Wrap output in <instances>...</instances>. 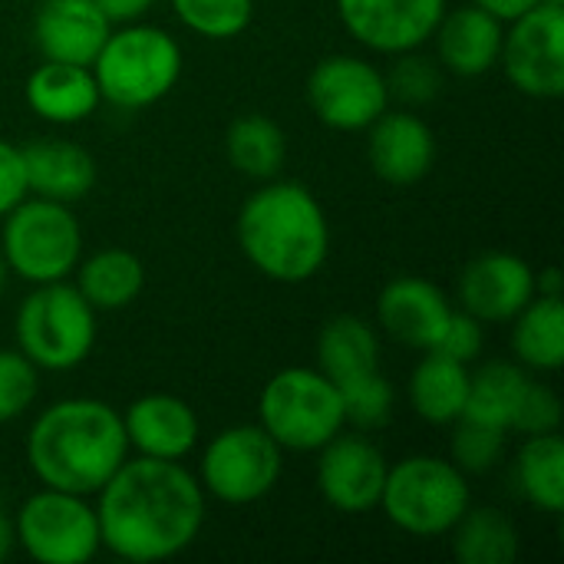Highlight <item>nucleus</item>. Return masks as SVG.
<instances>
[{
  "mask_svg": "<svg viewBox=\"0 0 564 564\" xmlns=\"http://www.w3.org/2000/svg\"><path fill=\"white\" fill-rule=\"evenodd\" d=\"M102 549L135 564L182 555L205 525V489L175 459H126L96 492Z\"/></svg>",
  "mask_w": 564,
  "mask_h": 564,
  "instance_id": "f257e3e1",
  "label": "nucleus"
},
{
  "mask_svg": "<svg viewBox=\"0 0 564 564\" xmlns=\"http://www.w3.org/2000/svg\"><path fill=\"white\" fill-rule=\"evenodd\" d=\"M126 459L122 413L93 397L50 403L26 433V463L50 489L96 496Z\"/></svg>",
  "mask_w": 564,
  "mask_h": 564,
  "instance_id": "f03ea898",
  "label": "nucleus"
},
{
  "mask_svg": "<svg viewBox=\"0 0 564 564\" xmlns=\"http://www.w3.org/2000/svg\"><path fill=\"white\" fill-rule=\"evenodd\" d=\"M238 245L264 278L278 284H301L327 261V215L301 182L268 178L238 212Z\"/></svg>",
  "mask_w": 564,
  "mask_h": 564,
  "instance_id": "7ed1b4c3",
  "label": "nucleus"
},
{
  "mask_svg": "<svg viewBox=\"0 0 564 564\" xmlns=\"http://www.w3.org/2000/svg\"><path fill=\"white\" fill-rule=\"evenodd\" d=\"M89 69L102 102L116 109H145L175 89L182 76V46L162 26L129 20L119 30H109Z\"/></svg>",
  "mask_w": 564,
  "mask_h": 564,
  "instance_id": "20e7f679",
  "label": "nucleus"
},
{
  "mask_svg": "<svg viewBox=\"0 0 564 564\" xmlns=\"http://www.w3.org/2000/svg\"><path fill=\"white\" fill-rule=\"evenodd\" d=\"M317 370L340 390L347 423L360 430L387 426L397 397L380 370V337L364 317L340 314L321 327Z\"/></svg>",
  "mask_w": 564,
  "mask_h": 564,
  "instance_id": "39448f33",
  "label": "nucleus"
},
{
  "mask_svg": "<svg viewBox=\"0 0 564 564\" xmlns=\"http://www.w3.org/2000/svg\"><path fill=\"white\" fill-rule=\"evenodd\" d=\"M261 430L294 453H317L347 426L340 390L311 367H288L274 373L258 397Z\"/></svg>",
  "mask_w": 564,
  "mask_h": 564,
  "instance_id": "423d86ee",
  "label": "nucleus"
},
{
  "mask_svg": "<svg viewBox=\"0 0 564 564\" xmlns=\"http://www.w3.org/2000/svg\"><path fill=\"white\" fill-rule=\"evenodd\" d=\"M473 506L466 473L453 459L410 456L387 469L380 509L413 539L449 535L463 512Z\"/></svg>",
  "mask_w": 564,
  "mask_h": 564,
  "instance_id": "0eeeda50",
  "label": "nucleus"
},
{
  "mask_svg": "<svg viewBox=\"0 0 564 564\" xmlns=\"http://www.w3.org/2000/svg\"><path fill=\"white\" fill-rule=\"evenodd\" d=\"M96 347V311L76 284H33L17 311V350L36 370H73Z\"/></svg>",
  "mask_w": 564,
  "mask_h": 564,
  "instance_id": "6e6552de",
  "label": "nucleus"
},
{
  "mask_svg": "<svg viewBox=\"0 0 564 564\" xmlns=\"http://www.w3.org/2000/svg\"><path fill=\"white\" fill-rule=\"evenodd\" d=\"M0 254L7 271L26 284L66 281L83 254V231L69 205L50 198H23L3 215Z\"/></svg>",
  "mask_w": 564,
  "mask_h": 564,
  "instance_id": "1a4fd4ad",
  "label": "nucleus"
},
{
  "mask_svg": "<svg viewBox=\"0 0 564 564\" xmlns=\"http://www.w3.org/2000/svg\"><path fill=\"white\" fill-rule=\"evenodd\" d=\"M17 545L40 564H86L99 555V519L89 496L36 489L13 516Z\"/></svg>",
  "mask_w": 564,
  "mask_h": 564,
  "instance_id": "9d476101",
  "label": "nucleus"
},
{
  "mask_svg": "<svg viewBox=\"0 0 564 564\" xmlns=\"http://www.w3.org/2000/svg\"><path fill=\"white\" fill-rule=\"evenodd\" d=\"M284 469V449L261 430V423H241L221 430L202 453L198 482L205 496L225 506H251L264 499Z\"/></svg>",
  "mask_w": 564,
  "mask_h": 564,
  "instance_id": "9b49d317",
  "label": "nucleus"
},
{
  "mask_svg": "<svg viewBox=\"0 0 564 564\" xmlns=\"http://www.w3.org/2000/svg\"><path fill=\"white\" fill-rule=\"evenodd\" d=\"M307 102L324 126L337 132H364L387 112L390 89L380 66L364 56L337 53L314 66Z\"/></svg>",
  "mask_w": 564,
  "mask_h": 564,
  "instance_id": "f8f14e48",
  "label": "nucleus"
},
{
  "mask_svg": "<svg viewBox=\"0 0 564 564\" xmlns=\"http://www.w3.org/2000/svg\"><path fill=\"white\" fill-rule=\"evenodd\" d=\"M509 83L532 99L564 96V3H535L502 36Z\"/></svg>",
  "mask_w": 564,
  "mask_h": 564,
  "instance_id": "ddd939ff",
  "label": "nucleus"
},
{
  "mask_svg": "<svg viewBox=\"0 0 564 564\" xmlns=\"http://www.w3.org/2000/svg\"><path fill=\"white\" fill-rule=\"evenodd\" d=\"M387 469L383 449L360 433L340 430L317 449V489L344 516H364L380 506Z\"/></svg>",
  "mask_w": 564,
  "mask_h": 564,
  "instance_id": "4468645a",
  "label": "nucleus"
},
{
  "mask_svg": "<svg viewBox=\"0 0 564 564\" xmlns=\"http://www.w3.org/2000/svg\"><path fill=\"white\" fill-rule=\"evenodd\" d=\"M446 7L449 0H337L347 33L387 56L430 43Z\"/></svg>",
  "mask_w": 564,
  "mask_h": 564,
  "instance_id": "2eb2a0df",
  "label": "nucleus"
},
{
  "mask_svg": "<svg viewBox=\"0 0 564 564\" xmlns=\"http://www.w3.org/2000/svg\"><path fill=\"white\" fill-rule=\"evenodd\" d=\"M535 297V271L529 261L509 251H489L466 264L459 274V301L463 311L479 317L482 324L512 321Z\"/></svg>",
  "mask_w": 564,
  "mask_h": 564,
  "instance_id": "dca6fc26",
  "label": "nucleus"
},
{
  "mask_svg": "<svg viewBox=\"0 0 564 564\" xmlns=\"http://www.w3.org/2000/svg\"><path fill=\"white\" fill-rule=\"evenodd\" d=\"M449 314H453L449 297L433 281L416 278V274L393 278L377 297L380 327L397 344H406L423 354L436 347Z\"/></svg>",
  "mask_w": 564,
  "mask_h": 564,
  "instance_id": "f3484780",
  "label": "nucleus"
},
{
  "mask_svg": "<svg viewBox=\"0 0 564 564\" xmlns=\"http://www.w3.org/2000/svg\"><path fill=\"white\" fill-rule=\"evenodd\" d=\"M112 20L96 0H43L33 17V43L43 59L93 66Z\"/></svg>",
  "mask_w": 564,
  "mask_h": 564,
  "instance_id": "a211bd4d",
  "label": "nucleus"
},
{
  "mask_svg": "<svg viewBox=\"0 0 564 564\" xmlns=\"http://www.w3.org/2000/svg\"><path fill=\"white\" fill-rule=\"evenodd\" d=\"M129 449L149 459H175L182 463L202 436L195 410L172 393H149L129 403L122 413Z\"/></svg>",
  "mask_w": 564,
  "mask_h": 564,
  "instance_id": "6ab92c4d",
  "label": "nucleus"
},
{
  "mask_svg": "<svg viewBox=\"0 0 564 564\" xmlns=\"http://www.w3.org/2000/svg\"><path fill=\"white\" fill-rule=\"evenodd\" d=\"M367 132H370L367 135L370 169L383 182L413 185L430 175L436 162V135L416 112L387 109Z\"/></svg>",
  "mask_w": 564,
  "mask_h": 564,
  "instance_id": "aec40b11",
  "label": "nucleus"
},
{
  "mask_svg": "<svg viewBox=\"0 0 564 564\" xmlns=\"http://www.w3.org/2000/svg\"><path fill=\"white\" fill-rule=\"evenodd\" d=\"M502 36H506V23L476 3H466L459 10L446 7L443 20L433 30L436 56L456 76L489 73L502 56Z\"/></svg>",
  "mask_w": 564,
  "mask_h": 564,
  "instance_id": "412c9836",
  "label": "nucleus"
},
{
  "mask_svg": "<svg viewBox=\"0 0 564 564\" xmlns=\"http://www.w3.org/2000/svg\"><path fill=\"white\" fill-rule=\"evenodd\" d=\"M26 188L36 198L73 205L96 185V159L69 139H36L23 145Z\"/></svg>",
  "mask_w": 564,
  "mask_h": 564,
  "instance_id": "4be33fe9",
  "label": "nucleus"
},
{
  "mask_svg": "<svg viewBox=\"0 0 564 564\" xmlns=\"http://www.w3.org/2000/svg\"><path fill=\"white\" fill-rule=\"evenodd\" d=\"M23 96H26V106L40 119L56 122V126L83 122L102 102L93 69L76 66V63H59V59H46L43 66H36L26 76Z\"/></svg>",
  "mask_w": 564,
  "mask_h": 564,
  "instance_id": "5701e85b",
  "label": "nucleus"
},
{
  "mask_svg": "<svg viewBox=\"0 0 564 564\" xmlns=\"http://www.w3.org/2000/svg\"><path fill=\"white\" fill-rule=\"evenodd\" d=\"M469 397V364L426 350L410 377V406L433 426H449L463 416Z\"/></svg>",
  "mask_w": 564,
  "mask_h": 564,
  "instance_id": "b1692460",
  "label": "nucleus"
},
{
  "mask_svg": "<svg viewBox=\"0 0 564 564\" xmlns=\"http://www.w3.org/2000/svg\"><path fill=\"white\" fill-rule=\"evenodd\" d=\"M73 274L76 291L93 311H122L145 288V264L126 248H102L86 261L79 258Z\"/></svg>",
  "mask_w": 564,
  "mask_h": 564,
  "instance_id": "393cba45",
  "label": "nucleus"
},
{
  "mask_svg": "<svg viewBox=\"0 0 564 564\" xmlns=\"http://www.w3.org/2000/svg\"><path fill=\"white\" fill-rule=\"evenodd\" d=\"M512 350L522 367L562 370L564 364V304L562 297L535 294L512 317Z\"/></svg>",
  "mask_w": 564,
  "mask_h": 564,
  "instance_id": "a878e982",
  "label": "nucleus"
},
{
  "mask_svg": "<svg viewBox=\"0 0 564 564\" xmlns=\"http://www.w3.org/2000/svg\"><path fill=\"white\" fill-rule=\"evenodd\" d=\"M516 489L529 506H535L542 512H562L564 443L558 433L525 436V443L516 456Z\"/></svg>",
  "mask_w": 564,
  "mask_h": 564,
  "instance_id": "bb28decb",
  "label": "nucleus"
},
{
  "mask_svg": "<svg viewBox=\"0 0 564 564\" xmlns=\"http://www.w3.org/2000/svg\"><path fill=\"white\" fill-rule=\"evenodd\" d=\"M225 152L228 162L258 182L278 178V172L284 169V155H288V142L278 122H271L261 112H248L238 116L225 135Z\"/></svg>",
  "mask_w": 564,
  "mask_h": 564,
  "instance_id": "cd10ccee",
  "label": "nucleus"
},
{
  "mask_svg": "<svg viewBox=\"0 0 564 564\" xmlns=\"http://www.w3.org/2000/svg\"><path fill=\"white\" fill-rule=\"evenodd\" d=\"M453 552L463 564H512L519 558V529L499 509H466L453 525Z\"/></svg>",
  "mask_w": 564,
  "mask_h": 564,
  "instance_id": "c85d7f7f",
  "label": "nucleus"
},
{
  "mask_svg": "<svg viewBox=\"0 0 564 564\" xmlns=\"http://www.w3.org/2000/svg\"><path fill=\"white\" fill-rule=\"evenodd\" d=\"M525 383H529V373L519 364H509V360L482 364L476 373H469V397H466L463 416L509 430Z\"/></svg>",
  "mask_w": 564,
  "mask_h": 564,
  "instance_id": "c756f323",
  "label": "nucleus"
},
{
  "mask_svg": "<svg viewBox=\"0 0 564 564\" xmlns=\"http://www.w3.org/2000/svg\"><path fill=\"white\" fill-rule=\"evenodd\" d=\"M453 436H449V459L463 469V473H489L502 463L506 456V440L509 430L502 426H489L482 420L473 416H459L449 423Z\"/></svg>",
  "mask_w": 564,
  "mask_h": 564,
  "instance_id": "7c9ffc66",
  "label": "nucleus"
},
{
  "mask_svg": "<svg viewBox=\"0 0 564 564\" xmlns=\"http://www.w3.org/2000/svg\"><path fill=\"white\" fill-rule=\"evenodd\" d=\"M175 17L205 40H231L248 30L254 0H172Z\"/></svg>",
  "mask_w": 564,
  "mask_h": 564,
  "instance_id": "2f4dec72",
  "label": "nucleus"
},
{
  "mask_svg": "<svg viewBox=\"0 0 564 564\" xmlns=\"http://www.w3.org/2000/svg\"><path fill=\"white\" fill-rule=\"evenodd\" d=\"M387 76V89L390 99H400L406 106H423L433 102L443 89V73L433 59L420 56L416 50L410 53H397V63Z\"/></svg>",
  "mask_w": 564,
  "mask_h": 564,
  "instance_id": "473e14b6",
  "label": "nucleus"
},
{
  "mask_svg": "<svg viewBox=\"0 0 564 564\" xmlns=\"http://www.w3.org/2000/svg\"><path fill=\"white\" fill-rule=\"evenodd\" d=\"M40 393V370L20 350H0V423L23 416Z\"/></svg>",
  "mask_w": 564,
  "mask_h": 564,
  "instance_id": "72a5a7b5",
  "label": "nucleus"
},
{
  "mask_svg": "<svg viewBox=\"0 0 564 564\" xmlns=\"http://www.w3.org/2000/svg\"><path fill=\"white\" fill-rule=\"evenodd\" d=\"M522 436H545V433H558L562 430V400L552 387L529 380L522 390V400L516 406L512 426Z\"/></svg>",
  "mask_w": 564,
  "mask_h": 564,
  "instance_id": "f704fd0d",
  "label": "nucleus"
},
{
  "mask_svg": "<svg viewBox=\"0 0 564 564\" xmlns=\"http://www.w3.org/2000/svg\"><path fill=\"white\" fill-rule=\"evenodd\" d=\"M482 347H486V324L473 317L469 311H453L433 350L459 364H473L482 354Z\"/></svg>",
  "mask_w": 564,
  "mask_h": 564,
  "instance_id": "c9c22d12",
  "label": "nucleus"
},
{
  "mask_svg": "<svg viewBox=\"0 0 564 564\" xmlns=\"http://www.w3.org/2000/svg\"><path fill=\"white\" fill-rule=\"evenodd\" d=\"M30 195L26 188V169H23V149L0 139V218L17 208Z\"/></svg>",
  "mask_w": 564,
  "mask_h": 564,
  "instance_id": "e433bc0d",
  "label": "nucleus"
},
{
  "mask_svg": "<svg viewBox=\"0 0 564 564\" xmlns=\"http://www.w3.org/2000/svg\"><path fill=\"white\" fill-rule=\"evenodd\" d=\"M476 7H482L486 13H492L496 20H502V23H512V20H519L522 13H529L535 3H542V0H473Z\"/></svg>",
  "mask_w": 564,
  "mask_h": 564,
  "instance_id": "4c0bfd02",
  "label": "nucleus"
},
{
  "mask_svg": "<svg viewBox=\"0 0 564 564\" xmlns=\"http://www.w3.org/2000/svg\"><path fill=\"white\" fill-rule=\"evenodd\" d=\"M96 3L106 10L112 23H129V20H139L155 0H96Z\"/></svg>",
  "mask_w": 564,
  "mask_h": 564,
  "instance_id": "58836bf2",
  "label": "nucleus"
},
{
  "mask_svg": "<svg viewBox=\"0 0 564 564\" xmlns=\"http://www.w3.org/2000/svg\"><path fill=\"white\" fill-rule=\"evenodd\" d=\"M535 294H545V297H562V271L555 264L542 268L535 274Z\"/></svg>",
  "mask_w": 564,
  "mask_h": 564,
  "instance_id": "ea45409f",
  "label": "nucleus"
},
{
  "mask_svg": "<svg viewBox=\"0 0 564 564\" xmlns=\"http://www.w3.org/2000/svg\"><path fill=\"white\" fill-rule=\"evenodd\" d=\"M13 545H17V539H13V519L0 506V562L13 552Z\"/></svg>",
  "mask_w": 564,
  "mask_h": 564,
  "instance_id": "a19ab883",
  "label": "nucleus"
},
{
  "mask_svg": "<svg viewBox=\"0 0 564 564\" xmlns=\"http://www.w3.org/2000/svg\"><path fill=\"white\" fill-rule=\"evenodd\" d=\"M3 281H7V261H3V254H0V291H3Z\"/></svg>",
  "mask_w": 564,
  "mask_h": 564,
  "instance_id": "79ce46f5",
  "label": "nucleus"
},
{
  "mask_svg": "<svg viewBox=\"0 0 564 564\" xmlns=\"http://www.w3.org/2000/svg\"><path fill=\"white\" fill-rule=\"evenodd\" d=\"M542 3H564V0H542Z\"/></svg>",
  "mask_w": 564,
  "mask_h": 564,
  "instance_id": "37998d69",
  "label": "nucleus"
}]
</instances>
